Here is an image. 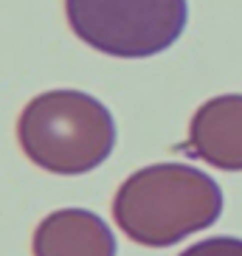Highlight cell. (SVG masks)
I'll use <instances>...</instances> for the list:
<instances>
[{
	"label": "cell",
	"mask_w": 242,
	"mask_h": 256,
	"mask_svg": "<svg viewBox=\"0 0 242 256\" xmlns=\"http://www.w3.org/2000/svg\"><path fill=\"white\" fill-rule=\"evenodd\" d=\"M222 211V192L212 174L189 164L144 166L118 186L113 217L121 234L144 248H169L206 231Z\"/></svg>",
	"instance_id": "6da1fadb"
},
{
	"label": "cell",
	"mask_w": 242,
	"mask_h": 256,
	"mask_svg": "<svg viewBox=\"0 0 242 256\" xmlns=\"http://www.w3.org/2000/svg\"><path fill=\"white\" fill-rule=\"evenodd\" d=\"M17 141L34 166L54 174H84L116 146V121L102 102L82 90H48L23 107Z\"/></svg>",
	"instance_id": "7a4b0ae2"
},
{
	"label": "cell",
	"mask_w": 242,
	"mask_h": 256,
	"mask_svg": "<svg viewBox=\"0 0 242 256\" xmlns=\"http://www.w3.org/2000/svg\"><path fill=\"white\" fill-rule=\"evenodd\" d=\"M68 26L84 46L118 60H146L180 40L186 0H65Z\"/></svg>",
	"instance_id": "3957f363"
},
{
	"label": "cell",
	"mask_w": 242,
	"mask_h": 256,
	"mask_svg": "<svg viewBox=\"0 0 242 256\" xmlns=\"http://www.w3.org/2000/svg\"><path fill=\"white\" fill-rule=\"evenodd\" d=\"M189 150L217 169L242 172V93L214 96L197 107L189 124Z\"/></svg>",
	"instance_id": "277c9868"
},
{
	"label": "cell",
	"mask_w": 242,
	"mask_h": 256,
	"mask_svg": "<svg viewBox=\"0 0 242 256\" xmlns=\"http://www.w3.org/2000/svg\"><path fill=\"white\" fill-rule=\"evenodd\" d=\"M34 256H116V236L93 211L60 208L34 231Z\"/></svg>",
	"instance_id": "5b68a950"
},
{
	"label": "cell",
	"mask_w": 242,
	"mask_h": 256,
	"mask_svg": "<svg viewBox=\"0 0 242 256\" xmlns=\"http://www.w3.org/2000/svg\"><path fill=\"white\" fill-rule=\"evenodd\" d=\"M178 256H242V240H234V236H212V240L189 245Z\"/></svg>",
	"instance_id": "8992f818"
}]
</instances>
